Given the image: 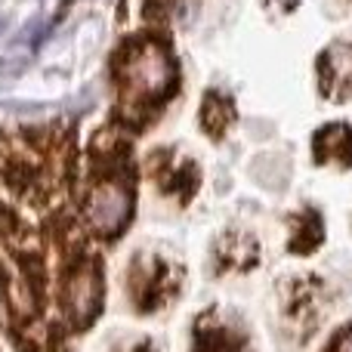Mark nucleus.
I'll return each instance as SVG.
<instances>
[{
    "mask_svg": "<svg viewBox=\"0 0 352 352\" xmlns=\"http://www.w3.org/2000/svg\"><path fill=\"white\" fill-rule=\"evenodd\" d=\"M324 352H352V324H349L346 331H343V334H337L334 343H331V346L324 349Z\"/></svg>",
    "mask_w": 352,
    "mask_h": 352,
    "instance_id": "nucleus-4",
    "label": "nucleus"
},
{
    "mask_svg": "<svg viewBox=\"0 0 352 352\" xmlns=\"http://www.w3.org/2000/svg\"><path fill=\"white\" fill-rule=\"evenodd\" d=\"M232 121H235V109H232L229 99L219 96V93H207L204 109H201V124H204L207 133L223 136L232 127Z\"/></svg>",
    "mask_w": 352,
    "mask_h": 352,
    "instance_id": "nucleus-2",
    "label": "nucleus"
},
{
    "mask_svg": "<svg viewBox=\"0 0 352 352\" xmlns=\"http://www.w3.org/2000/svg\"><path fill=\"white\" fill-rule=\"evenodd\" d=\"M294 226H297V232H294V238H291V250L306 254V250H312L322 241V219H318L316 213H300V217L294 219Z\"/></svg>",
    "mask_w": 352,
    "mask_h": 352,
    "instance_id": "nucleus-3",
    "label": "nucleus"
},
{
    "mask_svg": "<svg viewBox=\"0 0 352 352\" xmlns=\"http://www.w3.org/2000/svg\"><path fill=\"white\" fill-rule=\"evenodd\" d=\"M312 152L322 164H352V127L331 124V127L318 130Z\"/></svg>",
    "mask_w": 352,
    "mask_h": 352,
    "instance_id": "nucleus-1",
    "label": "nucleus"
}]
</instances>
